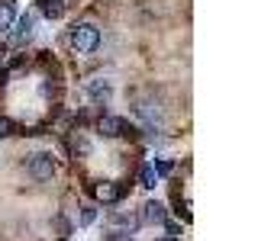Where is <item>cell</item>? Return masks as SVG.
<instances>
[{"label":"cell","mask_w":258,"mask_h":241,"mask_svg":"<svg viewBox=\"0 0 258 241\" xmlns=\"http://www.w3.org/2000/svg\"><path fill=\"white\" fill-rule=\"evenodd\" d=\"M68 45L75 48L78 55H91V52L100 48V29H97L94 23H78L68 36Z\"/></svg>","instance_id":"cell-1"},{"label":"cell","mask_w":258,"mask_h":241,"mask_svg":"<svg viewBox=\"0 0 258 241\" xmlns=\"http://www.w3.org/2000/svg\"><path fill=\"white\" fill-rule=\"evenodd\" d=\"M26 171H29L32 180H52L55 171H58V161H55L52 151H36V155L29 158Z\"/></svg>","instance_id":"cell-2"},{"label":"cell","mask_w":258,"mask_h":241,"mask_svg":"<svg viewBox=\"0 0 258 241\" xmlns=\"http://www.w3.org/2000/svg\"><path fill=\"white\" fill-rule=\"evenodd\" d=\"M133 112L142 119L145 126H161V123H165V112H161V106H158L155 100H136Z\"/></svg>","instance_id":"cell-3"},{"label":"cell","mask_w":258,"mask_h":241,"mask_svg":"<svg viewBox=\"0 0 258 241\" xmlns=\"http://www.w3.org/2000/svg\"><path fill=\"white\" fill-rule=\"evenodd\" d=\"M84 93L91 96L94 103H110V96H113V80H107V77H94V80H87Z\"/></svg>","instance_id":"cell-4"},{"label":"cell","mask_w":258,"mask_h":241,"mask_svg":"<svg viewBox=\"0 0 258 241\" xmlns=\"http://www.w3.org/2000/svg\"><path fill=\"white\" fill-rule=\"evenodd\" d=\"M32 36H36V16H32V13H23L20 20H16L13 42L16 45H26V42H32Z\"/></svg>","instance_id":"cell-5"},{"label":"cell","mask_w":258,"mask_h":241,"mask_svg":"<svg viewBox=\"0 0 258 241\" xmlns=\"http://www.w3.org/2000/svg\"><path fill=\"white\" fill-rule=\"evenodd\" d=\"M100 135H107V139H119V135H126V119H119V116H103L100 119Z\"/></svg>","instance_id":"cell-6"},{"label":"cell","mask_w":258,"mask_h":241,"mask_svg":"<svg viewBox=\"0 0 258 241\" xmlns=\"http://www.w3.org/2000/svg\"><path fill=\"white\" fill-rule=\"evenodd\" d=\"M139 219L145 225H161V222H165V206H161L158 199H149V203L142 206V215H139Z\"/></svg>","instance_id":"cell-7"},{"label":"cell","mask_w":258,"mask_h":241,"mask_svg":"<svg viewBox=\"0 0 258 241\" xmlns=\"http://www.w3.org/2000/svg\"><path fill=\"white\" fill-rule=\"evenodd\" d=\"M97 199H100V203H119V199H123V187H119V183H97Z\"/></svg>","instance_id":"cell-8"},{"label":"cell","mask_w":258,"mask_h":241,"mask_svg":"<svg viewBox=\"0 0 258 241\" xmlns=\"http://www.w3.org/2000/svg\"><path fill=\"white\" fill-rule=\"evenodd\" d=\"M13 20H16V7L10 0H0V32H10Z\"/></svg>","instance_id":"cell-9"},{"label":"cell","mask_w":258,"mask_h":241,"mask_svg":"<svg viewBox=\"0 0 258 241\" xmlns=\"http://www.w3.org/2000/svg\"><path fill=\"white\" fill-rule=\"evenodd\" d=\"M42 13L48 16V20H58V16L64 13V4L61 0H42Z\"/></svg>","instance_id":"cell-10"},{"label":"cell","mask_w":258,"mask_h":241,"mask_svg":"<svg viewBox=\"0 0 258 241\" xmlns=\"http://www.w3.org/2000/svg\"><path fill=\"white\" fill-rule=\"evenodd\" d=\"M139 183H142L145 190H152V187L158 183V174L152 171V164H142V171H139Z\"/></svg>","instance_id":"cell-11"},{"label":"cell","mask_w":258,"mask_h":241,"mask_svg":"<svg viewBox=\"0 0 258 241\" xmlns=\"http://www.w3.org/2000/svg\"><path fill=\"white\" fill-rule=\"evenodd\" d=\"M152 171H155V174H168V171H171V161H168V158H155V161H152Z\"/></svg>","instance_id":"cell-12"},{"label":"cell","mask_w":258,"mask_h":241,"mask_svg":"<svg viewBox=\"0 0 258 241\" xmlns=\"http://www.w3.org/2000/svg\"><path fill=\"white\" fill-rule=\"evenodd\" d=\"M94 219H97V209L94 206H84V209H81V225H94Z\"/></svg>","instance_id":"cell-13"},{"label":"cell","mask_w":258,"mask_h":241,"mask_svg":"<svg viewBox=\"0 0 258 241\" xmlns=\"http://www.w3.org/2000/svg\"><path fill=\"white\" fill-rule=\"evenodd\" d=\"M107 241H133V231H113Z\"/></svg>","instance_id":"cell-14"},{"label":"cell","mask_w":258,"mask_h":241,"mask_svg":"<svg viewBox=\"0 0 258 241\" xmlns=\"http://www.w3.org/2000/svg\"><path fill=\"white\" fill-rule=\"evenodd\" d=\"M10 129H13V126L7 123V119H0V139H7V135H10Z\"/></svg>","instance_id":"cell-15"},{"label":"cell","mask_w":258,"mask_h":241,"mask_svg":"<svg viewBox=\"0 0 258 241\" xmlns=\"http://www.w3.org/2000/svg\"><path fill=\"white\" fill-rule=\"evenodd\" d=\"M155 241H177L174 235H161V238H155Z\"/></svg>","instance_id":"cell-16"}]
</instances>
